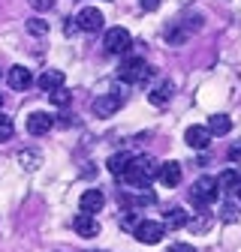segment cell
<instances>
[{"mask_svg":"<svg viewBox=\"0 0 241 252\" xmlns=\"http://www.w3.org/2000/svg\"><path fill=\"white\" fill-rule=\"evenodd\" d=\"M223 219H226V222H232V219H235V204H226L223 207Z\"/></svg>","mask_w":241,"mask_h":252,"instance_id":"30","label":"cell"},{"mask_svg":"<svg viewBox=\"0 0 241 252\" xmlns=\"http://www.w3.org/2000/svg\"><path fill=\"white\" fill-rule=\"evenodd\" d=\"M187 36H190V30H187V27H181V24L166 27V39H169L172 45H184V42H187Z\"/></svg>","mask_w":241,"mask_h":252,"instance_id":"18","label":"cell"},{"mask_svg":"<svg viewBox=\"0 0 241 252\" xmlns=\"http://www.w3.org/2000/svg\"><path fill=\"white\" fill-rule=\"evenodd\" d=\"M190 222L187 219V210H181V207H172V210H166V216H163V225H169V228H184Z\"/></svg>","mask_w":241,"mask_h":252,"instance_id":"17","label":"cell"},{"mask_svg":"<svg viewBox=\"0 0 241 252\" xmlns=\"http://www.w3.org/2000/svg\"><path fill=\"white\" fill-rule=\"evenodd\" d=\"M241 156V144H232V150H229V159H238Z\"/></svg>","mask_w":241,"mask_h":252,"instance_id":"31","label":"cell"},{"mask_svg":"<svg viewBox=\"0 0 241 252\" xmlns=\"http://www.w3.org/2000/svg\"><path fill=\"white\" fill-rule=\"evenodd\" d=\"M40 159H42V156H40L37 150H21V153H18V162H21V168H27V171L40 168Z\"/></svg>","mask_w":241,"mask_h":252,"instance_id":"19","label":"cell"},{"mask_svg":"<svg viewBox=\"0 0 241 252\" xmlns=\"http://www.w3.org/2000/svg\"><path fill=\"white\" fill-rule=\"evenodd\" d=\"M133 234H136V240H139V243L154 246V243H160V240H163L166 225H163V222H151V219H142V222H136Z\"/></svg>","mask_w":241,"mask_h":252,"instance_id":"5","label":"cell"},{"mask_svg":"<svg viewBox=\"0 0 241 252\" xmlns=\"http://www.w3.org/2000/svg\"><path fill=\"white\" fill-rule=\"evenodd\" d=\"M120 105H124V96H120V93H106V96L94 99V114L97 117H112V114H118Z\"/></svg>","mask_w":241,"mask_h":252,"instance_id":"7","label":"cell"},{"mask_svg":"<svg viewBox=\"0 0 241 252\" xmlns=\"http://www.w3.org/2000/svg\"><path fill=\"white\" fill-rule=\"evenodd\" d=\"M0 105H3V99H0Z\"/></svg>","mask_w":241,"mask_h":252,"instance_id":"33","label":"cell"},{"mask_svg":"<svg viewBox=\"0 0 241 252\" xmlns=\"http://www.w3.org/2000/svg\"><path fill=\"white\" fill-rule=\"evenodd\" d=\"M169 99H172V84H169V81L157 84L154 90L148 93V102H151V105H157V108H160V105H169Z\"/></svg>","mask_w":241,"mask_h":252,"instance_id":"15","label":"cell"},{"mask_svg":"<svg viewBox=\"0 0 241 252\" xmlns=\"http://www.w3.org/2000/svg\"><path fill=\"white\" fill-rule=\"evenodd\" d=\"M64 81H67V75L60 72V69H45L40 78H37V84L48 93V90H57V87H64Z\"/></svg>","mask_w":241,"mask_h":252,"instance_id":"13","label":"cell"},{"mask_svg":"<svg viewBox=\"0 0 241 252\" xmlns=\"http://www.w3.org/2000/svg\"><path fill=\"white\" fill-rule=\"evenodd\" d=\"M130 45H133V36H130L127 27H109V30H106L103 48H106L109 54H124V51H130Z\"/></svg>","mask_w":241,"mask_h":252,"instance_id":"3","label":"cell"},{"mask_svg":"<svg viewBox=\"0 0 241 252\" xmlns=\"http://www.w3.org/2000/svg\"><path fill=\"white\" fill-rule=\"evenodd\" d=\"M187 225H190L193 231H208V228H211V216L205 213V216H199V219H193V222H187Z\"/></svg>","mask_w":241,"mask_h":252,"instance_id":"25","label":"cell"},{"mask_svg":"<svg viewBox=\"0 0 241 252\" xmlns=\"http://www.w3.org/2000/svg\"><path fill=\"white\" fill-rule=\"evenodd\" d=\"M181 174H184V171H181L178 162H163V165L157 168V177H160L163 186H178V183H181Z\"/></svg>","mask_w":241,"mask_h":252,"instance_id":"12","label":"cell"},{"mask_svg":"<svg viewBox=\"0 0 241 252\" xmlns=\"http://www.w3.org/2000/svg\"><path fill=\"white\" fill-rule=\"evenodd\" d=\"M103 204H106V195L100 192V189H84L81 198H79L81 213H94L97 216V210H103Z\"/></svg>","mask_w":241,"mask_h":252,"instance_id":"10","label":"cell"},{"mask_svg":"<svg viewBox=\"0 0 241 252\" xmlns=\"http://www.w3.org/2000/svg\"><path fill=\"white\" fill-rule=\"evenodd\" d=\"M184 138H187V144H190L193 150H205V147L211 144V132H208V126H190V129L184 132Z\"/></svg>","mask_w":241,"mask_h":252,"instance_id":"11","label":"cell"},{"mask_svg":"<svg viewBox=\"0 0 241 252\" xmlns=\"http://www.w3.org/2000/svg\"><path fill=\"white\" fill-rule=\"evenodd\" d=\"M154 174H157V162L151 159V156H136V159L130 156V162H127V168H124L120 177H124L130 186H145Z\"/></svg>","mask_w":241,"mask_h":252,"instance_id":"1","label":"cell"},{"mask_svg":"<svg viewBox=\"0 0 241 252\" xmlns=\"http://www.w3.org/2000/svg\"><path fill=\"white\" fill-rule=\"evenodd\" d=\"M142 3V9H148V12H154L157 6H160V0H139Z\"/></svg>","mask_w":241,"mask_h":252,"instance_id":"29","label":"cell"},{"mask_svg":"<svg viewBox=\"0 0 241 252\" xmlns=\"http://www.w3.org/2000/svg\"><path fill=\"white\" fill-rule=\"evenodd\" d=\"M118 78L127 81V84H145V81L151 78V66H148L145 60H139V57H136V60H127L124 66L118 69Z\"/></svg>","mask_w":241,"mask_h":252,"instance_id":"4","label":"cell"},{"mask_svg":"<svg viewBox=\"0 0 241 252\" xmlns=\"http://www.w3.org/2000/svg\"><path fill=\"white\" fill-rule=\"evenodd\" d=\"M30 6H34L37 12H48L54 6V0H30Z\"/></svg>","mask_w":241,"mask_h":252,"instance_id":"26","label":"cell"},{"mask_svg":"<svg viewBox=\"0 0 241 252\" xmlns=\"http://www.w3.org/2000/svg\"><path fill=\"white\" fill-rule=\"evenodd\" d=\"M232 192H235V195L241 198V174H238V183H235V189H232Z\"/></svg>","mask_w":241,"mask_h":252,"instance_id":"32","label":"cell"},{"mask_svg":"<svg viewBox=\"0 0 241 252\" xmlns=\"http://www.w3.org/2000/svg\"><path fill=\"white\" fill-rule=\"evenodd\" d=\"M235 183H238V171H235V168H226V171L217 177V186H220V189H226V192H232Z\"/></svg>","mask_w":241,"mask_h":252,"instance_id":"21","label":"cell"},{"mask_svg":"<svg viewBox=\"0 0 241 252\" xmlns=\"http://www.w3.org/2000/svg\"><path fill=\"white\" fill-rule=\"evenodd\" d=\"M48 99H51V105H70V99H73V93L70 90H64V87H57V90H48Z\"/></svg>","mask_w":241,"mask_h":252,"instance_id":"22","label":"cell"},{"mask_svg":"<svg viewBox=\"0 0 241 252\" xmlns=\"http://www.w3.org/2000/svg\"><path fill=\"white\" fill-rule=\"evenodd\" d=\"M73 228H76V234H81V237H97V234H100V222H97L94 213H79V216L73 219Z\"/></svg>","mask_w":241,"mask_h":252,"instance_id":"8","label":"cell"},{"mask_svg":"<svg viewBox=\"0 0 241 252\" xmlns=\"http://www.w3.org/2000/svg\"><path fill=\"white\" fill-rule=\"evenodd\" d=\"M30 81H34V75H30L27 66H12V69H9V87H12V90H27Z\"/></svg>","mask_w":241,"mask_h":252,"instance_id":"14","label":"cell"},{"mask_svg":"<svg viewBox=\"0 0 241 252\" xmlns=\"http://www.w3.org/2000/svg\"><path fill=\"white\" fill-rule=\"evenodd\" d=\"M27 30H30L34 36H45V33H48V21H45V18H30V21H27Z\"/></svg>","mask_w":241,"mask_h":252,"instance_id":"23","label":"cell"},{"mask_svg":"<svg viewBox=\"0 0 241 252\" xmlns=\"http://www.w3.org/2000/svg\"><path fill=\"white\" fill-rule=\"evenodd\" d=\"M169 252H196V249H193L190 243H172V246H169Z\"/></svg>","mask_w":241,"mask_h":252,"instance_id":"27","label":"cell"},{"mask_svg":"<svg viewBox=\"0 0 241 252\" xmlns=\"http://www.w3.org/2000/svg\"><path fill=\"white\" fill-rule=\"evenodd\" d=\"M229 129H232V120L226 114H211V120H208V132L211 135H226Z\"/></svg>","mask_w":241,"mask_h":252,"instance_id":"16","label":"cell"},{"mask_svg":"<svg viewBox=\"0 0 241 252\" xmlns=\"http://www.w3.org/2000/svg\"><path fill=\"white\" fill-rule=\"evenodd\" d=\"M220 195V186H217V177H199L190 189V201L193 204H211V201H217Z\"/></svg>","mask_w":241,"mask_h":252,"instance_id":"2","label":"cell"},{"mask_svg":"<svg viewBox=\"0 0 241 252\" xmlns=\"http://www.w3.org/2000/svg\"><path fill=\"white\" fill-rule=\"evenodd\" d=\"M120 222H124V228H130V231H133V228H136V222H139V219H136L133 213H127L124 219H120Z\"/></svg>","mask_w":241,"mask_h":252,"instance_id":"28","label":"cell"},{"mask_svg":"<svg viewBox=\"0 0 241 252\" xmlns=\"http://www.w3.org/2000/svg\"><path fill=\"white\" fill-rule=\"evenodd\" d=\"M51 126H54V117H51V114H45V111H34V114H27V132H30V135H45Z\"/></svg>","mask_w":241,"mask_h":252,"instance_id":"9","label":"cell"},{"mask_svg":"<svg viewBox=\"0 0 241 252\" xmlns=\"http://www.w3.org/2000/svg\"><path fill=\"white\" fill-rule=\"evenodd\" d=\"M127 162H130L127 153H115V156H109V171L115 177H120V174H124V168H127Z\"/></svg>","mask_w":241,"mask_h":252,"instance_id":"20","label":"cell"},{"mask_svg":"<svg viewBox=\"0 0 241 252\" xmlns=\"http://www.w3.org/2000/svg\"><path fill=\"white\" fill-rule=\"evenodd\" d=\"M76 24H79V30H84V33H97V30H103L106 18H103V12H100V9H94V6H84V9L79 12Z\"/></svg>","mask_w":241,"mask_h":252,"instance_id":"6","label":"cell"},{"mask_svg":"<svg viewBox=\"0 0 241 252\" xmlns=\"http://www.w3.org/2000/svg\"><path fill=\"white\" fill-rule=\"evenodd\" d=\"M12 132H15L12 120H9L6 114H0V141H9V138H12Z\"/></svg>","mask_w":241,"mask_h":252,"instance_id":"24","label":"cell"}]
</instances>
